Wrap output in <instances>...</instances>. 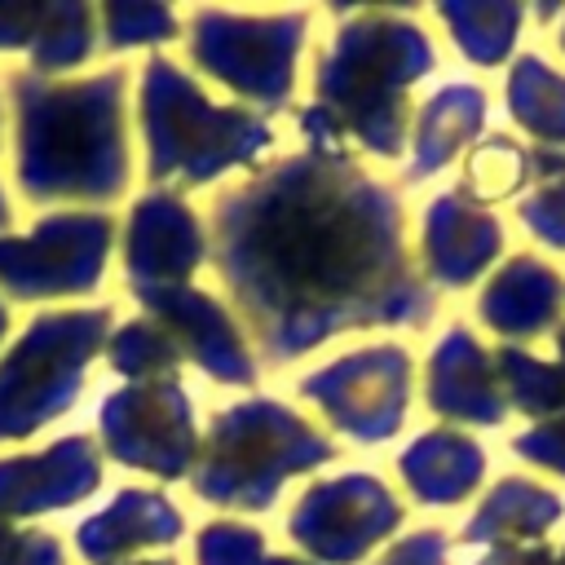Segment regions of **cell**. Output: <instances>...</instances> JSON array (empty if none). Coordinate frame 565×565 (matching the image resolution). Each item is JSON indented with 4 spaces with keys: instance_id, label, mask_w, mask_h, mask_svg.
I'll return each mask as SVG.
<instances>
[{
    "instance_id": "cell-1",
    "label": "cell",
    "mask_w": 565,
    "mask_h": 565,
    "mask_svg": "<svg viewBox=\"0 0 565 565\" xmlns=\"http://www.w3.org/2000/svg\"><path fill=\"white\" fill-rule=\"evenodd\" d=\"M207 212V260L265 366H287L349 331H424L437 313L406 252L397 190L353 154H282L221 190Z\"/></svg>"
},
{
    "instance_id": "cell-20",
    "label": "cell",
    "mask_w": 565,
    "mask_h": 565,
    "mask_svg": "<svg viewBox=\"0 0 565 565\" xmlns=\"http://www.w3.org/2000/svg\"><path fill=\"white\" fill-rule=\"evenodd\" d=\"M397 477L424 508H455L486 481V450L463 428H428L397 455Z\"/></svg>"
},
{
    "instance_id": "cell-7",
    "label": "cell",
    "mask_w": 565,
    "mask_h": 565,
    "mask_svg": "<svg viewBox=\"0 0 565 565\" xmlns=\"http://www.w3.org/2000/svg\"><path fill=\"white\" fill-rule=\"evenodd\" d=\"M305 35H309V9H278V13L194 9L185 18L190 62L212 84L265 110L291 102Z\"/></svg>"
},
{
    "instance_id": "cell-12",
    "label": "cell",
    "mask_w": 565,
    "mask_h": 565,
    "mask_svg": "<svg viewBox=\"0 0 565 565\" xmlns=\"http://www.w3.org/2000/svg\"><path fill=\"white\" fill-rule=\"evenodd\" d=\"M128 291L141 305V313L177 344L181 362H194L216 384H234V388H252L260 380L256 349L225 300H216L212 291L190 287V282H181V287H128Z\"/></svg>"
},
{
    "instance_id": "cell-30",
    "label": "cell",
    "mask_w": 565,
    "mask_h": 565,
    "mask_svg": "<svg viewBox=\"0 0 565 565\" xmlns=\"http://www.w3.org/2000/svg\"><path fill=\"white\" fill-rule=\"evenodd\" d=\"M0 565H66V547L53 530L18 525L0 516Z\"/></svg>"
},
{
    "instance_id": "cell-4",
    "label": "cell",
    "mask_w": 565,
    "mask_h": 565,
    "mask_svg": "<svg viewBox=\"0 0 565 565\" xmlns=\"http://www.w3.org/2000/svg\"><path fill=\"white\" fill-rule=\"evenodd\" d=\"M137 128L146 146V177L212 185L234 168H252L278 141L265 110L221 106L172 57L150 53L137 75Z\"/></svg>"
},
{
    "instance_id": "cell-25",
    "label": "cell",
    "mask_w": 565,
    "mask_h": 565,
    "mask_svg": "<svg viewBox=\"0 0 565 565\" xmlns=\"http://www.w3.org/2000/svg\"><path fill=\"white\" fill-rule=\"evenodd\" d=\"M106 362L110 371L124 380V384H150V380H177L181 371V353L177 344L141 313V318H128L119 322L110 335H106Z\"/></svg>"
},
{
    "instance_id": "cell-5",
    "label": "cell",
    "mask_w": 565,
    "mask_h": 565,
    "mask_svg": "<svg viewBox=\"0 0 565 565\" xmlns=\"http://www.w3.org/2000/svg\"><path fill=\"white\" fill-rule=\"evenodd\" d=\"M335 459V441L278 397H243L212 415L199 433L190 486L203 503L230 512H269L278 490Z\"/></svg>"
},
{
    "instance_id": "cell-27",
    "label": "cell",
    "mask_w": 565,
    "mask_h": 565,
    "mask_svg": "<svg viewBox=\"0 0 565 565\" xmlns=\"http://www.w3.org/2000/svg\"><path fill=\"white\" fill-rule=\"evenodd\" d=\"M97 22H102V40H106L110 53L163 44L181 31L177 9L154 4V0H110V4L97 9Z\"/></svg>"
},
{
    "instance_id": "cell-15",
    "label": "cell",
    "mask_w": 565,
    "mask_h": 565,
    "mask_svg": "<svg viewBox=\"0 0 565 565\" xmlns=\"http://www.w3.org/2000/svg\"><path fill=\"white\" fill-rule=\"evenodd\" d=\"M503 256V221L472 203L463 190H441L428 199L419 221V274L446 291L472 287Z\"/></svg>"
},
{
    "instance_id": "cell-34",
    "label": "cell",
    "mask_w": 565,
    "mask_h": 565,
    "mask_svg": "<svg viewBox=\"0 0 565 565\" xmlns=\"http://www.w3.org/2000/svg\"><path fill=\"white\" fill-rule=\"evenodd\" d=\"M477 565H556V552L547 543H499Z\"/></svg>"
},
{
    "instance_id": "cell-19",
    "label": "cell",
    "mask_w": 565,
    "mask_h": 565,
    "mask_svg": "<svg viewBox=\"0 0 565 565\" xmlns=\"http://www.w3.org/2000/svg\"><path fill=\"white\" fill-rule=\"evenodd\" d=\"M486 115H490V97L481 84H441L437 93H428L411 119V137H406L411 154L402 177L415 185L450 168L463 150L477 146Z\"/></svg>"
},
{
    "instance_id": "cell-22",
    "label": "cell",
    "mask_w": 565,
    "mask_h": 565,
    "mask_svg": "<svg viewBox=\"0 0 565 565\" xmlns=\"http://www.w3.org/2000/svg\"><path fill=\"white\" fill-rule=\"evenodd\" d=\"M503 102L521 132H530L539 146L565 150V71H556L539 53H521L508 66Z\"/></svg>"
},
{
    "instance_id": "cell-35",
    "label": "cell",
    "mask_w": 565,
    "mask_h": 565,
    "mask_svg": "<svg viewBox=\"0 0 565 565\" xmlns=\"http://www.w3.org/2000/svg\"><path fill=\"white\" fill-rule=\"evenodd\" d=\"M530 172H534L539 181L565 177V150H556V146H534V150H530Z\"/></svg>"
},
{
    "instance_id": "cell-6",
    "label": "cell",
    "mask_w": 565,
    "mask_h": 565,
    "mask_svg": "<svg viewBox=\"0 0 565 565\" xmlns=\"http://www.w3.org/2000/svg\"><path fill=\"white\" fill-rule=\"evenodd\" d=\"M115 331L110 305L40 309L18 340L0 353V446L26 441L44 424L62 419Z\"/></svg>"
},
{
    "instance_id": "cell-39",
    "label": "cell",
    "mask_w": 565,
    "mask_h": 565,
    "mask_svg": "<svg viewBox=\"0 0 565 565\" xmlns=\"http://www.w3.org/2000/svg\"><path fill=\"white\" fill-rule=\"evenodd\" d=\"M4 335H9V305H4V296H0V344H4Z\"/></svg>"
},
{
    "instance_id": "cell-9",
    "label": "cell",
    "mask_w": 565,
    "mask_h": 565,
    "mask_svg": "<svg viewBox=\"0 0 565 565\" xmlns=\"http://www.w3.org/2000/svg\"><path fill=\"white\" fill-rule=\"evenodd\" d=\"M411 353L393 340L349 349L318 371L300 375V397L349 441L384 446L411 415Z\"/></svg>"
},
{
    "instance_id": "cell-31",
    "label": "cell",
    "mask_w": 565,
    "mask_h": 565,
    "mask_svg": "<svg viewBox=\"0 0 565 565\" xmlns=\"http://www.w3.org/2000/svg\"><path fill=\"white\" fill-rule=\"evenodd\" d=\"M53 0H0V53H31L44 35Z\"/></svg>"
},
{
    "instance_id": "cell-10",
    "label": "cell",
    "mask_w": 565,
    "mask_h": 565,
    "mask_svg": "<svg viewBox=\"0 0 565 565\" xmlns=\"http://www.w3.org/2000/svg\"><path fill=\"white\" fill-rule=\"evenodd\" d=\"M406 521V503L375 472H335L296 499L287 534L313 565H358Z\"/></svg>"
},
{
    "instance_id": "cell-33",
    "label": "cell",
    "mask_w": 565,
    "mask_h": 565,
    "mask_svg": "<svg viewBox=\"0 0 565 565\" xmlns=\"http://www.w3.org/2000/svg\"><path fill=\"white\" fill-rule=\"evenodd\" d=\"M446 561H450V539L437 525H419V530L393 539L375 565H446Z\"/></svg>"
},
{
    "instance_id": "cell-36",
    "label": "cell",
    "mask_w": 565,
    "mask_h": 565,
    "mask_svg": "<svg viewBox=\"0 0 565 565\" xmlns=\"http://www.w3.org/2000/svg\"><path fill=\"white\" fill-rule=\"evenodd\" d=\"M260 565H313L309 556H296V552H278V556H265Z\"/></svg>"
},
{
    "instance_id": "cell-43",
    "label": "cell",
    "mask_w": 565,
    "mask_h": 565,
    "mask_svg": "<svg viewBox=\"0 0 565 565\" xmlns=\"http://www.w3.org/2000/svg\"><path fill=\"white\" fill-rule=\"evenodd\" d=\"M556 565H565V547H561V552H556Z\"/></svg>"
},
{
    "instance_id": "cell-21",
    "label": "cell",
    "mask_w": 565,
    "mask_h": 565,
    "mask_svg": "<svg viewBox=\"0 0 565 565\" xmlns=\"http://www.w3.org/2000/svg\"><path fill=\"white\" fill-rule=\"evenodd\" d=\"M565 516V499L534 477H499L477 512L463 521L459 543L499 547V543H539Z\"/></svg>"
},
{
    "instance_id": "cell-23",
    "label": "cell",
    "mask_w": 565,
    "mask_h": 565,
    "mask_svg": "<svg viewBox=\"0 0 565 565\" xmlns=\"http://www.w3.org/2000/svg\"><path fill=\"white\" fill-rule=\"evenodd\" d=\"M433 13L446 22L455 49L472 66L508 62L521 35V22H525V4L516 0H441Z\"/></svg>"
},
{
    "instance_id": "cell-24",
    "label": "cell",
    "mask_w": 565,
    "mask_h": 565,
    "mask_svg": "<svg viewBox=\"0 0 565 565\" xmlns=\"http://www.w3.org/2000/svg\"><path fill=\"white\" fill-rule=\"evenodd\" d=\"M494 353V371L508 397V411H521L530 419H556L565 415V366L534 358L525 344H499Z\"/></svg>"
},
{
    "instance_id": "cell-13",
    "label": "cell",
    "mask_w": 565,
    "mask_h": 565,
    "mask_svg": "<svg viewBox=\"0 0 565 565\" xmlns=\"http://www.w3.org/2000/svg\"><path fill=\"white\" fill-rule=\"evenodd\" d=\"M207 265V225L185 194L150 185L124 216L128 287H181Z\"/></svg>"
},
{
    "instance_id": "cell-32",
    "label": "cell",
    "mask_w": 565,
    "mask_h": 565,
    "mask_svg": "<svg viewBox=\"0 0 565 565\" xmlns=\"http://www.w3.org/2000/svg\"><path fill=\"white\" fill-rule=\"evenodd\" d=\"M512 450L525 463H534V468H543V472H552V477L565 481V415L530 424L525 433L512 437Z\"/></svg>"
},
{
    "instance_id": "cell-8",
    "label": "cell",
    "mask_w": 565,
    "mask_h": 565,
    "mask_svg": "<svg viewBox=\"0 0 565 565\" xmlns=\"http://www.w3.org/2000/svg\"><path fill=\"white\" fill-rule=\"evenodd\" d=\"M115 216L88 207L44 212L26 234H0V291L18 305L71 300L102 287Z\"/></svg>"
},
{
    "instance_id": "cell-3",
    "label": "cell",
    "mask_w": 565,
    "mask_h": 565,
    "mask_svg": "<svg viewBox=\"0 0 565 565\" xmlns=\"http://www.w3.org/2000/svg\"><path fill=\"white\" fill-rule=\"evenodd\" d=\"M433 66V35L411 9H349L318 57L313 106L366 154L402 159L415 119L411 88Z\"/></svg>"
},
{
    "instance_id": "cell-37",
    "label": "cell",
    "mask_w": 565,
    "mask_h": 565,
    "mask_svg": "<svg viewBox=\"0 0 565 565\" xmlns=\"http://www.w3.org/2000/svg\"><path fill=\"white\" fill-rule=\"evenodd\" d=\"M9 221H13V203H9V190L0 185V234L9 230Z\"/></svg>"
},
{
    "instance_id": "cell-42",
    "label": "cell",
    "mask_w": 565,
    "mask_h": 565,
    "mask_svg": "<svg viewBox=\"0 0 565 565\" xmlns=\"http://www.w3.org/2000/svg\"><path fill=\"white\" fill-rule=\"evenodd\" d=\"M0 146H4V102H0Z\"/></svg>"
},
{
    "instance_id": "cell-26",
    "label": "cell",
    "mask_w": 565,
    "mask_h": 565,
    "mask_svg": "<svg viewBox=\"0 0 565 565\" xmlns=\"http://www.w3.org/2000/svg\"><path fill=\"white\" fill-rule=\"evenodd\" d=\"M530 150L521 141H512L508 132H494L486 141H477L468 150V163H463V194L481 207L490 203H503L512 194H521L530 185Z\"/></svg>"
},
{
    "instance_id": "cell-16",
    "label": "cell",
    "mask_w": 565,
    "mask_h": 565,
    "mask_svg": "<svg viewBox=\"0 0 565 565\" xmlns=\"http://www.w3.org/2000/svg\"><path fill=\"white\" fill-rule=\"evenodd\" d=\"M424 402L446 424L499 428L508 419V397L494 371V353L468 327H450L433 344L424 366Z\"/></svg>"
},
{
    "instance_id": "cell-14",
    "label": "cell",
    "mask_w": 565,
    "mask_h": 565,
    "mask_svg": "<svg viewBox=\"0 0 565 565\" xmlns=\"http://www.w3.org/2000/svg\"><path fill=\"white\" fill-rule=\"evenodd\" d=\"M102 472L106 463H102L97 437L88 433L57 437L31 455H4L0 459V516L22 521V516H44V512H66L102 490Z\"/></svg>"
},
{
    "instance_id": "cell-2",
    "label": "cell",
    "mask_w": 565,
    "mask_h": 565,
    "mask_svg": "<svg viewBox=\"0 0 565 565\" xmlns=\"http://www.w3.org/2000/svg\"><path fill=\"white\" fill-rule=\"evenodd\" d=\"M13 177L26 203H115L132 181L128 71L9 75Z\"/></svg>"
},
{
    "instance_id": "cell-40",
    "label": "cell",
    "mask_w": 565,
    "mask_h": 565,
    "mask_svg": "<svg viewBox=\"0 0 565 565\" xmlns=\"http://www.w3.org/2000/svg\"><path fill=\"white\" fill-rule=\"evenodd\" d=\"M128 565H177L172 556H146V561H128Z\"/></svg>"
},
{
    "instance_id": "cell-28",
    "label": "cell",
    "mask_w": 565,
    "mask_h": 565,
    "mask_svg": "<svg viewBox=\"0 0 565 565\" xmlns=\"http://www.w3.org/2000/svg\"><path fill=\"white\" fill-rule=\"evenodd\" d=\"M265 556V530L234 516H216L194 534V565H260Z\"/></svg>"
},
{
    "instance_id": "cell-11",
    "label": "cell",
    "mask_w": 565,
    "mask_h": 565,
    "mask_svg": "<svg viewBox=\"0 0 565 565\" xmlns=\"http://www.w3.org/2000/svg\"><path fill=\"white\" fill-rule=\"evenodd\" d=\"M97 450L159 481L190 477L199 459V424L181 380L115 388L97 411Z\"/></svg>"
},
{
    "instance_id": "cell-29",
    "label": "cell",
    "mask_w": 565,
    "mask_h": 565,
    "mask_svg": "<svg viewBox=\"0 0 565 565\" xmlns=\"http://www.w3.org/2000/svg\"><path fill=\"white\" fill-rule=\"evenodd\" d=\"M521 225L552 252H565V177L539 181L521 203H516Z\"/></svg>"
},
{
    "instance_id": "cell-17",
    "label": "cell",
    "mask_w": 565,
    "mask_h": 565,
    "mask_svg": "<svg viewBox=\"0 0 565 565\" xmlns=\"http://www.w3.org/2000/svg\"><path fill=\"white\" fill-rule=\"evenodd\" d=\"M565 318V278L534 252L508 256L477 296V322L503 344H525L556 331Z\"/></svg>"
},
{
    "instance_id": "cell-41",
    "label": "cell",
    "mask_w": 565,
    "mask_h": 565,
    "mask_svg": "<svg viewBox=\"0 0 565 565\" xmlns=\"http://www.w3.org/2000/svg\"><path fill=\"white\" fill-rule=\"evenodd\" d=\"M556 44H561V53H565V22H561V31H556Z\"/></svg>"
},
{
    "instance_id": "cell-18",
    "label": "cell",
    "mask_w": 565,
    "mask_h": 565,
    "mask_svg": "<svg viewBox=\"0 0 565 565\" xmlns=\"http://www.w3.org/2000/svg\"><path fill=\"white\" fill-rule=\"evenodd\" d=\"M185 534L181 508L150 486H124L102 512L75 525V552L88 565H128L146 547H172Z\"/></svg>"
},
{
    "instance_id": "cell-38",
    "label": "cell",
    "mask_w": 565,
    "mask_h": 565,
    "mask_svg": "<svg viewBox=\"0 0 565 565\" xmlns=\"http://www.w3.org/2000/svg\"><path fill=\"white\" fill-rule=\"evenodd\" d=\"M556 362H561V366H565V322H561V327H556Z\"/></svg>"
}]
</instances>
